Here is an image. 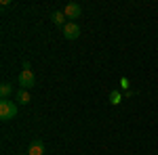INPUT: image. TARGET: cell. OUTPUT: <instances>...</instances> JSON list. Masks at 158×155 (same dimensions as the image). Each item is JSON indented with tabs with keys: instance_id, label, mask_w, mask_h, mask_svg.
<instances>
[{
	"instance_id": "6da1fadb",
	"label": "cell",
	"mask_w": 158,
	"mask_h": 155,
	"mask_svg": "<svg viewBox=\"0 0 158 155\" xmlns=\"http://www.w3.org/2000/svg\"><path fill=\"white\" fill-rule=\"evenodd\" d=\"M17 113H19V107H17L15 101H9V99L0 101V119L2 122H9V119L17 118Z\"/></svg>"
},
{
	"instance_id": "7a4b0ae2",
	"label": "cell",
	"mask_w": 158,
	"mask_h": 155,
	"mask_svg": "<svg viewBox=\"0 0 158 155\" xmlns=\"http://www.w3.org/2000/svg\"><path fill=\"white\" fill-rule=\"evenodd\" d=\"M17 84H19V88L30 90V88L36 84V76L32 73V69H23V72L19 73V78H17Z\"/></svg>"
},
{
	"instance_id": "3957f363",
	"label": "cell",
	"mask_w": 158,
	"mask_h": 155,
	"mask_svg": "<svg viewBox=\"0 0 158 155\" xmlns=\"http://www.w3.org/2000/svg\"><path fill=\"white\" fill-rule=\"evenodd\" d=\"M63 15H65L70 21H76V19L82 15V9H80L78 2H68V4L63 6Z\"/></svg>"
},
{
	"instance_id": "277c9868",
	"label": "cell",
	"mask_w": 158,
	"mask_h": 155,
	"mask_svg": "<svg viewBox=\"0 0 158 155\" xmlns=\"http://www.w3.org/2000/svg\"><path fill=\"white\" fill-rule=\"evenodd\" d=\"M78 36H80V25L76 23V21H68V23L63 25V38L76 40Z\"/></svg>"
},
{
	"instance_id": "5b68a950",
	"label": "cell",
	"mask_w": 158,
	"mask_h": 155,
	"mask_svg": "<svg viewBox=\"0 0 158 155\" xmlns=\"http://www.w3.org/2000/svg\"><path fill=\"white\" fill-rule=\"evenodd\" d=\"M27 155H44V143L42 141H32L27 147Z\"/></svg>"
},
{
	"instance_id": "8992f818",
	"label": "cell",
	"mask_w": 158,
	"mask_h": 155,
	"mask_svg": "<svg viewBox=\"0 0 158 155\" xmlns=\"http://www.w3.org/2000/svg\"><path fill=\"white\" fill-rule=\"evenodd\" d=\"M15 101H17V105H30L32 96H30V92H27V90L19 88V90L15 92Z\"/></svg>"
},
{
	"instance_id": "52a82bcc",
	"label": "cell",
	"mask_w": 158,
	"mask_h": 155,
	"mask_svg": "<svg viewBox=\"0 0 158 155\" xmlns=\"http://www.w3.org/2000/svg\"><path fill=\"white\" fill-rule=\"evenodd\" d=\"M11 95H13V86L9 82H2V86H0V96L2 99H9Z\"/></svg>"
},
{
	"instance_id": "ba28073f",
	"label": "cell",
	"mask_w": 158,
	"mask_h": 155,
	"mask_svg": "<svg viewBox=\"0 0 158 155\" xmlns=\"http://www.w3.org/2000/svg\"><path fill=\"white\" fill-rule=\"evenodd\" d=\"M51 19H53V23H55V25H59V27H63V25H65V23H63L65 15H63L61 11H55L53 15H51Z\"/></svg>"
},
{
	"instance_id": "9c48e42d",
	"label": "cell",
	"mask_w": 158,
	"mask_h": 155,
	"mask_svg": "<svg viewBox=\"0 0 158 155\" xmlns=\"http://www.w3.org/2000/svg\"><path fill=\"white\" fill-rule=\"evenodd\" d=\"M110 103H112V105H118V103H120V92H118V90H114V92L110 95Z\"/></svg>"
},
{
	"instance_id": "30bf717a",
	"label": "cell",
	"mask_w": 158,
	"mask_h": 155,
	"mask_svg": "<svg viewBox=\"0 0 158 155\" xmlns=\"http://www.w3.org/2000/svg\"><path fill=\"white\" fill-rule=\"evenodd\" d=\"M21 155H27V153H21Z\"/></svg>"
}]
</instances>
